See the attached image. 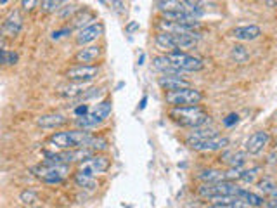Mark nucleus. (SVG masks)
<instances>
[{
  "instance_id": "nucleus-1",
  "label": "nucleus",
  "mask_w": 277,
  "mask_h": 208,
  "mask_svg": "<svg viewBox=\"0 0 277 208\" xmlns=\"http://www.w3.org/2000/svg\"><path fill=\"white\" fill-rule=\"evenodd\" d=\"M92 137L94 135L88 130L73 128V130H66V132H54V134L49 137L47 144L51 146L52 149H57V151H64V149H83L88 146Z\"/></svg>"
},
{
  "instance_id": "nucleus-2",
  "label": "nucleus",
  "mask_w": 277,
  "mask_h": 208,
  "mask_svg": "<svg viewBox=\"0 0 277 208\" xmlns=\"http://www.w3.org/2000/svg\"><path fill=\"white\" fill-rule=\"evenodd\" d=\"M168 117L180 127H187V128H199L204 127L210 122V114L199 104L172 108Z\"/></svg>"
},
{
  "instance_id": "nucleus-3",
  "label": "nucleus",
  "mask_w": 277,
  "mask_h": 208,
  "mask_svg": "<svg viewBox=\"0 0 277 208\" xmlns=\"http://www.w3.org/2000/svg\"><path fill=\"white\" fill-rule=\"evenodd\" d=\"M203 99H204L203 92L194 87H184L178 88V90H170L165 94V101L170 106H173V108H178V106H194L199 104Z\"/></svg>"
},
{
  "instance_id": "nucleus-4",
  "label": "nucleus",
  "mask_w": 277,
  "mask_h": 208,
  "mask_svg": "<svg viewBox=\"0 0 277 208\" xmlns=\"http://www.w3.org/2000/svg\"><path fill=\"white\" fill-rule=\"evenodd\" d=\"M31 174L45 184H59L68 177L70 167L68 165H47V163H42V165L31 168Z\"/></svg>"
},
{
  "instance_id": "nucleus-5",
  "label": "nucleus",
  "mask_w": 277,
  "mask_h": 208,
  "mask_svg": "<svg viewBox=\"0 0 277 208\" xmlns=\"http://www.w3.org/2000/svg\"><path fill=\"white\" fill-rule=\"evenodd\" d=\"M167 57L172 61V64L178 68L180 72H201L204 68V61L201 57L186 54L184 51H175V52H168Z\"/></svg>"
},
{
  "instance_id": "nucleus-6",
  "label": "nucleus",
  "mask_w": 277,
  "mask_h": 208,
  "mask_svg": "<svg viewBox=\"0 0 277 208\" xmlns=\"http://www.w3.org/2000/svg\"><path fill=\"white\" fill-rule=\"evenodd\" d=\"M158 11L161 12L163 16H167V14H178V12H186V14H191L193 17H196V19L203 16V9L189 6L186 0H159V2H158Z\"/></svg>"
},
{
  "instance_id": "nucleus-7",
  "label": "nucleus",
  "mask_w": 277,
  "mask_h": 208,
  "mask_svg": "<svg viewBox=\"0 0 277 208\" xmlns=\"http://www.w3.org/2000/svg\"><path fill=\"white\" fill-rule=\"evenodd\" d=\"M186 146H189L191 149L199 153H206V151H218V149H223L229 146V139L222 135H212V137H204V139H191L187 137L186 139Z\"/></svg>"
},
{
  "instance_id": "nucleus-8",
  "label": "nucleus",
  "mask_w": 277,
  "mask_h": 208,
  "mask_svg": "<svg viewBox=\"0 0 277 208\" xmlns=\"http://www.w3.org/2000/svg\"><path fill=\"white\" fill-rule=\"evenodd\" d=\"M97 75H99V66L94 64H75L71 68L66 70L64 77L70 82L75 83H88L92 80H96Z\"/></svg>"
},
{
  "instance_id": "nucleus-9",
  "label": "nucleus",
  "mask_w": 277,
  "mask_h": 208,
  "mask_svg": "<svg viewBox=\"0 0 277 208\" xmlns=\"http://www.w3.org/2000/svg\"><path fill=\"white\" fill-rule=\"evenodd\" d=\"M111 160L108 156H102V154H96V156H88L83 161H80V172H83L88 177H96L99 174H104L109 168Z\"/></svg>"
},
{
  "instance_id": "nucleus-10",
  "label": "nucleus",
  "mask_w": 277,
  "mask_h": 208,
  "mask_svg": "<svg viewBox=\"0 0 277 208\" xmlns=\"http://www.w3.org/2000/svg\"><path fill=\"white\" fill-rule=\"evenodd\" d=\"M25 26V17L21 14L19 9H14V11L9 12V16L4 19L2 25V35H6L9 38H14L21 33Z\"/></svg>"
},
{
  "instance_id": "nucleus-11",
  "label": "nucleus",
  "mask_w": 277,
  "mask_h": 208,
  "mask_svg": "<svg viewBox=\"0 0 277 208\" xmlns=\"http://www.w3.org/2000/svg\"><path fill=\"white\" fill-rule=\"evenodd\" d=\"M269 139H270V135L267 130L253 132V134L246 139V143H244V151L248 154H260L263 149H265V146L269 144Z\"/></svg>"
},
{
  "instance_id": "nucleus-12",
  "label": "nucleus",
  "mask_w": 277,
  "mask_h": 208,
  "mask_svg": "<svg viewBox=\"0 0 277 208\" xmlns=\"http://www.w3.org/2000/svg\"><path fill=\"white\" fill-rule=\"evenodd\" d=\"M102 33H104V26H102V23H94L90 26H87V28L80 30L77 33V37H75V40H77L78 45L85 47V45H90V43L96 42Z\"/></svg>"
},
{
  "instance_id": "nucleus-13",
  "label": "nucleus",
  "mask_w": 277,
  "mask_h": 208,
  "mask_svg": "<svg viewBox=\"0 0 277 208\" xmlns=\"http://www.w3.org/2000/svg\"><path fill=\"white\" fill-rule=\"evenodd\" d=\"M232 37L239 42H253L257 38H260L262 35V28L257 25H244V26H236L230 32Z\"/></svg>"
},
{
  "instance_id": "nucleus-14",
  "label": "nucleus",
  "mask_w": 277,
  "mask_h": 208,
  "mask_svg": "<svg viewBox=\"0 0 277 208\" xmlns=\"http://www.w3.org/2000/svg\"><path fill=\"white\" fill-rule=\"evenodd\" d=\"M96 21H97L96 12H92L90 9H87V7H83V9L80 7V11L73 17H71V26H70V28L71 30H83V28H87V26L94 25Z\"/></svg>"
},
{
  "instance_id": "nucleus-15",
  "label": "nucleus",
  "mask_w": 277,
  "mask_h": 208,
  "mask_svg": "<svg viewBox=\"0 0 277 208\" xmlns=\"http://www.w3.org/2000/svg\"><path fill=\"white\" fill-rule=\"evenodd\" d=\"M101 54H102V49L99 45H85L75 54V61H77L78 64H92L99 59Z\"/></svg>"
},
{
  "instance_id": "nucleus-16",
  "label": "nucleus",
  "mask_w": 277,
  "mask_h": 208,
  "mask_svg": "<svg viewBox=\"0 0 277 208\" xmlns=\"http://www.w3.org/2000/svg\"><path fill=\"white\" fill-rule=\"evenodd\" d=\"M68 123V118L61 113H47L42 114V117L37 118V125L40 128H45V130H51V128H59L62 125Z\"/></svg>"
},
{
  "instance_id": "nucleus-17",
  "label": "nucleus",
  "mask_w": 277,
  "mask_h": 208,
  "mask_svg": "<svg viewBox=\"0 0 277 208\" xmlns=\"http://www.w3.org/2000/svg\"><path fill=\"white\" fill-rule=\"evenodd\" d=\"M153 66L154 70H158V72H161L163 75H172V77H184V72H180L178 68L172 64V61L168 59L167 54L163 56H158L153 59Z\"/></svg>"
},
{
  "instance_id": "nucleus-18",
  "label": "nucleus",
  "mask_w": 277,
  "mask_h": 208,
  "mask_svg": "<svg viewBox=\"0 0 277 208\" xmlns=\"http://www.w3.org/2000/svg\"><path fill=\"white\" fill-rule=\"evenodd\" d=\"M158 85L167 92L178 90V88H184V87H191L189 82L184 80L182 77H172V75H163V77H159Z\"/></svg>"
},
{
  "instance_id": "nucleus-19",
  "label": "nucleus",
  "mask_w": 277,
  "mask_h": 208,
  "mask_svg": "<svg viewBox=\"0 0 277 208\" xmlns=\"http://www.w3.org/2000/svg\"><path fill=\"white\" fill-rule=\"evenodd\" d=\"M102 122L104 120H101V118L97 117L94 111L83 114V117L75 118V125H77L78 128H82V130H92V128H96L97 125H101Z\"/></svg>"
},
{
  "instance_id": "nucleus-20",
  "label": "nucleus",
  "mask_w": 277,
  "mask_h": 208,
  "mask_svg": "<svg viewBox=\"0 0 277 208\" xmlns=\"http://www.w3.org/2000/svg\"><path fill=\"white\" fill-rule=\"evenodd\" d=\"M238 200L244 206H251V208H260L265 205V200L262 196H258V194H255L251 191H246V189H241L238 194Z\"/></svg>"
},
{
  "instance_id": "nucleus-21",
  "label": "nucleus",
  "mask_w": 277,
  "mask_h": 208,
  "mask_svg": "<svg viewBox=\"0 0 277 208\" xmlns=\"http://www.w3.org/2000/svg\"><path fill=\"white\" fill-rule=\"evenodd\" d=\"M85 90H87V88H85V83L71 82V83H68V85L59 87V90H57V96L68 97V99H77V97L82 96Z\"/></svg>"
},
{
  "instance_id": "nucleus-22",
  "label": "nucleus",
  "mask_w": 277,
  "mask_h": 208,
  "mask_svg": "<svg viewBox=\"0 0 277 208\" xmlns=\"http://www.w3.org/2000/svg\"><path fill=\"white\" fill-rule=\"evenodd\" d=\"M198 179L203 184H217V182H222V180H227V175H225V172H222V170L208 168V170L199 172Z\"/></svg>"
},
{
  "instance_id": "nucleus-23",
  "label": "nucleus",
  "mask_w": 277,
  "mask_h": 208,
  "mask_svg": "<svg viewBox=\"0 0 277 208\" xmlns=\"http://www.w3.org/2000/svg\"><path fill=\"white\" fill-rule=\"evenodd\" d=\"M154 43H156V47H158V49H161V51H167V54H168V52H175L177 51L175 43H173V38H172V33L159 32L154 37Z\"/></svg>"
},
{
  "instance_id": "nucleus-24",
  "label": "nucleus",
  "mask_w": 277,
  "mask_h": 208,
  "mask_svg": "<svg viewBox=\"0 0 277 208\" xmlns=\"http://www.w3.org/2000/svg\"><path fill=\"white\" fill-rule=\"evenodd\" d=\"M230 59L236 61L238 64H244L249 61V51L241 43H236L234 47L230 49Z\"/></svg>"
},
{
  "instance_id": "nucleus-25",
  "label": "nucleus",
  "mask_w": 277,
  "mask_h": 208,
  "mask_svg": "<svg viewBox=\"0 0 277 208\" xmlns=\"http://www.w3.org/2000/svg\"><path fill=\"white\" fill-rule=\"evenodd\" d=\"M19 61V54L9 49H0V66H14Z\"/></svg>"
},
{
  "instance_id": "nucleus-26",
  "label": "nucleus",
  "mask_w": 277,
  "mask_h": 208,
  "mask_svg": "<svg viewBox=\"0 0 277 208\" xmlns=\"http://www.w3.org/2000/svg\"><path fill=\"white\" fill-rule=\"evenodd\" d=\"M111 109H113V103H111V99H104V101H101L99 104H96V108H94L92 111L96 113L101 120H106V118L111 114Z\"/></svg>"
},
{
  "instance_id": "nucleus-27",
  "label": "nucleus",
  "mask_w": 277,
  "mask_h": 208,
  "mask_svg": "<svg viewBox=\"0 0 277 208\" xmlns=\"http://www.w3.org/2000/svg\"><path fill=\"white\" fill-rule=\"evenodd\" d=\"M108 146H109V143L104 139V137H101V135L96 137V135H94L87 148L90 149L92 153H99V151H106V149H108Z\"/></svg>"
},
{
  "instance_id": "nucleus-28",
  "label": "nucleus",
  "mask_w": 277,
  "mask_h": 208,
  "mask_svg": "<svg viewBox=\"0 0 277 208\" xmlns=\"http://www.w3.org/2000/svg\"><path fill=\"white\" fill-rule=\"evenodd\" d=\"M62 0H40L38 7L42 14H52V12H57Z\"/></svg>"
},
{
  "instance_id": "nucleus-29",
  "label": "nucleus",
  "mask_w": 277,
  "mask_h": 208,
  "mask_svg": "<svg viewBox=\"0 0 277 208\" xmlns=\"http://www.w3.org/2000/svg\"><path fill=\"white\" fill-rule=\"evenodd\" d=\"M80 11L78 6H75V4H68V6H59V9H57V14H59L61 19H68V17H73L77 12Z\"/></svg>"
},
{
  "instance_id": "nucleus-30",
  "label": "nucleus",
  "mask_w": 277,
  "mask_h": 208,
  "mask_svg": "<svg viewBox=\"0 0 277 208\" xmlns=\"http://www.w3.org/2000/svg\"><path fill=\"white\" fill-rule=\"evenodd\" d=\"M75 182H77V186H80V188H92L94 184H96V180H94V177H88L85 175L83 172H75Z\"/></svg>"
},
{
  "instance_id": "nucleus-31",
  "label": "nucleus",
  "mask_w": 277,
  "mask_h": 208,
  "mask_svg": "<svg viewBox=\"0 0 277 208\" xmlns=\"http://www.w3.org/2000/svg\"><path fill=\"white\" fill-rule=\"evenodd\" d=\"M275 188H277L275 180L270 179V177H263L260 182H258V189H260L263 194H272Z\"/></svg>"
},
{
  "instance_id": "nucleus-32",
  "label": "nucleus",
  "mask_w": 277,
  "mask_h": 208,
  "mask_svg": "<svg viewBox=\"0 0 277 208\" xmlns=\"http://www.w3.org/2000/svg\"><path fill=\"white\" fill-rule=\"evenodd\" d=\"M19 200L21 203H23L25 206H33L35 203L38 201V194L35 191H30V189H26V191H23L19 194Z\"/></svg>"
},
{
  "instance_id": "nucleus-33",
  "label": "nucleus",
  "mask_w": 277,
  "mask_h": 208,
  "mask_svg": "<svg viewBox=\"0 0 277 208\" xmlns=\"http://www.w3.org/2000/svg\"><path fill=\"white\" fill-rule=\"evenodd\" d=\"M258 174V168H251V170H243L241 172V180H244V182H253L255 177Z\"/></svg>"
},
{
  "instance_id": "nucleus-34",
  "label": "nucleus",
  "mask_w": 277,
  "mask_h": 208,
  "mask_svg": "<svg viewBox=\"0 0 277 208\" xmlns=\"http://www.w3.org/2000/svg\"><path fill=\"white\" fill-rule=\"evenodd\" d=\"M40 4V0H21V11L31 12Z\"/></svg>"
},
{
  "instance_id": "nucleus-35",
  "label": "nucleus",
  "mask_w": 277,
  "mask_h": 208,
  "mask_svg": "<svg viewBox=\"0 0 277 208\" xmlns=\"http://www.w3.org/2000/svg\"><path fill=\"white\" fill-rule=\"evenodd\" d=\"M73 32V30L70 28H62V30H56V32H52V40H61V38H64V37H68V35Z\"/></svg>"
},
{
  "instance_id": "nucleus-36",
  "label": "nucleus",
  "mask_w": 277,
  "mask_h": 208,
  "mask_svg": "<svg viewBox=\"0 0 277 208\" xmlns=\"http://www.w3.org/2000/svg\"><path fill=\"white\" fill-rule=\"evenodd\" d=\"M239 122V114L238 113H230L227 118H223V125L225 127H234Z\"/></svg>"
},
{
  "instance_id": "nucleus-37",
  "label": "nucleus",
  "mask_w": 277,
  "mask_h": 208,
  "mask_svg": "<svg viewBox=\"0 0 277 208\" xmlns=\"http://www.w3.org/2000/svg\"><path fill=\"white\" fill-rule=\"evenodd\" d=\"M87 113H90V108H88V104H80L75 108V117H83V114H87Z\"/></svg>"
},
{
  "instance_id": "nucleus-38",
  "label": "nucleus",
  "mask_w": 277,
  "mask_h": 208,
  "mask_svg": "<svg viewBox=\"0 0 277 208\" xmlns=\"http://www.w3.org/2000/svg\"><path fill=\"white\" fill-rule=\"evenodd\" d=\"M265 206L267 208H277V188L274 189V193L270 194V198L265 201Z\"/></svg>"
},
{
  "instance_id": "nucleus-39",
  "label": "nucleus",
  "mask_w": 277,
  "mask_h": 208,
  "mask_svg": "<svg viewBox=\"0 0 277 208\" xmlns=\"http://www.w3.org/2000/svg\"><path fill=\"white\" fill-rule=\"evenodd\" d=\"M111 2V7H114L116 11L120 12V14H123L125 12V4H123V0H109Z\"/></svg>"
},
{
  "instance_id": "nucleus-40",
  "label": "nucleus",
  "mask_w": 277,
  "mask_h": 208,
  "mask_svg": "<svg viewBox=\"0 0 277 208\" xmlns=\"http://www.w3.org/2000/svg\"><path fill=\"white\" fill-rule=\"evenodd\" d=\"M146 103H147V97H142V101H141V106H138V108H141V109H144V108H146Z\"/></svg>"
},
{
  "instance_id": "nucleus-41",
  "label": "nucleus",
  "mask_w": 277,
  "mask_h": 208,
  "mask_svg": "<svg viewBox=\"0 0 277 208\" xmlns=\"http://www.w3.org/2000/svg\"><path fill=\"white\" fill-rule=\"evenodd\" d=\"M0 4H2V6H4V4H7V0H0Z\"/></svg>"
},
{
  "instance_id": "nucleus-42",
  "label": "nucleus",
  "mask_w": 277,
  "mask_h": 208,
  "mask_svg": "<svg viewBox=\"0 0 277 208\" xmlns=\"http://www.w3.org/2000/svg\"><path fill=\"white\" fill-rule=\"evenodd\" d=\"M25 208H42V206H25Z\"/></svg>"
},
{
  "instance_id": "nucleus-43",
  "label": "nucleus",
  "mask_w": 277,
  "mask_h": 208,
  "mask_svg": "<svg viewBox=\"0 0 277 208\" xmlns=\"http://www.w3.org/2000/svg\"><path fill=\"white\" fill-rule=\"evenodd\" d=\"M0 38H2V32H0Z\"/></svg>"
}]
</instances>
